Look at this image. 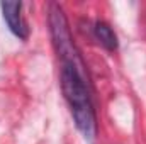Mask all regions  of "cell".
<instances>
[{
	"label": "cell",
	"mask_w": 146,
	"mask_h": 144,
	"mask_svg": "<svg viewBox=\"0 0 146 144\" xmlns=\"http://www.w3.org/2000/svg\"><path fill=\"white\" fill-rule=\"evenodd\" d=\"M60 85L66 104L70 105L76 129L87 141H94L97 136V117L92 104V95L88 88L87 66L61 65L60 68Z\"/></svg>",
	"instance_id": "cell-1"
},
{
	"label": "cell",
	"mask_w": 146,
	"mask_h": 144,
	"mask_svg": "<svg viewBox=\"0 0 146 144\" xmlns=\"http://www.w3.org/2000/svg\"><path fill=\"white\" fill-rule=\"evenodd\" d=\"M48 24H49V34L53 39L54 51H56L61 65H73V66L85 68V63L80 56V51L76 49V46L73 42L68 19H66L60 3H49Z\"/></svg>",
	"instance_id": "cell-2"
},
{
	"label": "cell",
	"mask_w": 146,
	"mask_h": 144,
	"mask_svg": "<svg viewBox=\"0 0 146 144\" xmlns=\"http://www.w3.org/2000/svg\"><path fill=\"white\" fill-rule=\"evenodd\" d=\"M0 9H2L3 20L9 26V31L15 37L26 41L29 37V27H27V22L22 17V3L21 2H9L7 0V2L0 3Z\"/></svg>",
	"instance_id": "cell-3"
},
{
	"label": "cell",
	"mask_w": 146,
	"mask_h": 144,
	"mask_svg": "<svg viewBox=\"0 0 146 144\" xmlns=\"http://www.w3.org/2000/svg\"><path fill=\"white\" fill-rule=\"evenodd\" d=\"M94 36L107 51H115L119 46V41H117L114 29L104 20H97L94 24Z\"/></svg>",
	"instance_id": "cell-4"
}]
</instances>
